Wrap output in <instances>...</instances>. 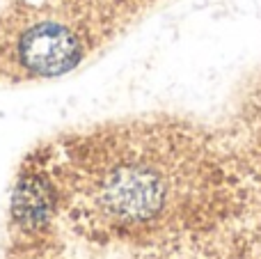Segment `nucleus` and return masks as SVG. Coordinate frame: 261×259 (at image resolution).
<instances>
[{"label": "nucleus", "mask_w": 261, "mask_h": 259, "mask_svg": "<svg viewBox=\"0 0 261 259\" xmlns=\"http://www.w3.org/2000/svg\"><path fill=\"white\" fill-rule=\"evenodd\" d=\"M3 259H261L234 145L133 124L46 145L12 184Z\"/></svg>", "instance_id": "f257e3e1"}, {"label": "nucleus", "mask_w": 261, "mask_h": 259, "mask_svg": "<svg viewBox=\"0 0 261 259\" xmlns=\"http://www.w3.org/2000/svg\"><path fill=\"white\" fill-rule=\"evenodd\" d=\"M87 55V39L64 18H37L9 44V62L28 78H58L73 71Z\"/></svg>", "instance_id": "f03ea898"}]
</instances>
